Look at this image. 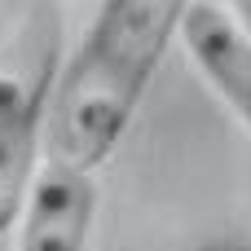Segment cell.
Wrapping results in <instances>:
<instances>
[{
    "label": "cell",
    "mask_w": 251,
    "mask_h": 251,
    "mask_svg": "<svg viewBox=\"0 0 251 251\" xmlns=\"http://www.w3.org/2000/svg\"><path fill=\"white\" fill-rule=\"evenodd\" d=\"M0 35V234L18 221L35 176L44 101L57 75V9H13Z\"/></svg>",
    "instance_id": "7a4b0ae2"
},
{
    "label": "cell",
    "mask_w": 251,
    "mask_h": 251,
    "mask_svg": "<svg viewBox=\"0 0 251 251\" xmlns=\"http://www.w3.org/2000/svg\"><path fill=\"white\" fill-rule=\"evenodd\" d=\"M229 18H234V22L243 26V35L251 40V4H238V9H229Z\"/></svg>",
    "instance_id": "5b68a950"
},
{
    "label": "cell",
    "mask_w": 251,
    "mask_h": 251,
    "mask_svg": "<svg viewBox=\"0 0 251 251\" xmlns=\"http://www.w3.org/2000/svg\"><path fill=\"white\" fill-rule=\"evenodd\" d=\"M9 18H13V4H0V35H4V26H9Z\"/></svg>",
    "instance_id": "8992f818"
},
{
    "label": "cell",
    "mask_w": 251,
    "mask_h": 251,
    "mask_svg": "<svg viewBox=\"0 0 251 251\" xmlns=\"http://www.w3.org/2000/svg\"><path fill=\"white\" fill-rule=\"evenodd\" d=\"M176 0H106L66 62H57L40 150L53 172L93 176L124 141L168 44L176 40Z\"/></svg>",
    "instance_id": "6da1fadb"
},
{
    "label": "cell",
    "mask_w": 251,
    "mask_h": 251,
    "mask_svg": "<svg viewBox=\"0 0 251 251\" xmlns=\"http://www.w3.org/2000/svg\"><path fill=\"white\" fill-rule=\"evenodd\" d=\"M97 212V181L75 172L40 168L22 199V229L13 251H88Z\"/></svg>",
    "instance_id": "3957f363"
},
{
    "label": "cell",
    "mask_w": 251,
    "mask_h": 251,
    "mask_svg": "<svg viewBox=\"0 0 251 251\" xmlns=\"http://www.w3.org/2000/svg\"><path fill=\"white\" fill-rule=\"evenodd\" d=\"M176 40L225 106L251 128V40L221 4H181Z\"/></svg>",
    "instance_id": "277c9868"
}]
</instances>
